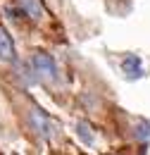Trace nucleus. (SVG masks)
Masks as SVG:
<instances>
[{"mask_svg":"<svg viewBox=\"0 0 150 155\" xmlns=\"http://www.w3.org/2000/svg\"><path fill=\"white\" fill-rule=\"evenodd\" d=\"M19 10L24 12V17H31V19H41L43 17V5L41 0H17Z\"/></svg>","mask_w":150,"mask_h":155,"instance_id":"4","label":"nucleus"},{"mask_svg":"<svg viewBox=\"0 0 150 155\" xmlns=\"http://www.w3.org/2000/svg\"><path fill=\"white\" fill-rule=\"evenodd\" d=\"M15 60V43L7 29L0 26V62H12Z\"/></svg>","mask_w":150,"mask_h":155,"instance_id":"2","label":"nucleus"},{"mask_svg":"<svg viewBox=\"0 0 150 155\" xmlns=\"http://www.w3.org/2000/svg\"><path fill=\"white\" fill-rule=\"evenodd\" d=\"M136 134H138V138H145V141H148L150 138V122H138Z\"/></svg>","mask_w":150,"mask_h":155,"instance_id":"7","label":"nucleus"},{"mask_svg":"<svg viewBox=\"0 0 150 155\" xmlns=\"http://www.w3.org/2000/svg\"><path fill=\"white\" fill-rule=\"evenodd\" d=\"M122 69L129 79H138L143 74V67H141V58L138 55H126L124 62H122Z\"/></svg>","mask_w":150,"mask_h":155,"instance_id":"5","label":"nucleus"},{"mask_svg":"<svg viewBox=\"0 0 150 155\" xmlns=\"http://www.w3.org/2000/svg\"><path fill=\"white\" fill-rule=\"evenodd\" d=\"M76 131H79V136H81V141L83 143H93V129H91V124L88 122H79L76 124Z\"/></svg>","mask_w":150,"mask_h":155,"instance_id":"6","label":"nucleus"},{"mask_svg":"<svg viewBox=\"0 0 150 155\" xmlns=\"http://www.w3.org/2000/svg\"><path fill=\"white\" fill-rule=\"evenodd\" d=\"M34 69H36V74H41V77H45V79H55L57 77L55 60L50 58L48 53H43V50L34 53Z\"/></svg>","mask_w":150,"mask_h":155,"instance_id":"1","label":"nucleus"},{"mask_svg":"<svg viewBox=\"0 0 150 155\" xmlns=\"http://www.w3.org/2000/svg\"><path fill=\"white\" fill-rule=\"evenodd\" d=\"M34 124L38 127V131L45 136V138H53V136H55V131H57V124H55V122H53L48 115L38 112V110L34 112Z\"/></svg>","mask_w":150,"mask_h":155,"instance_id":"3","label":"nucleus"}]
</instances>
